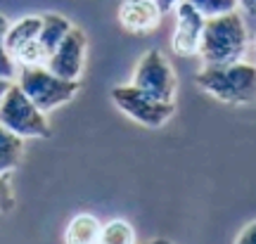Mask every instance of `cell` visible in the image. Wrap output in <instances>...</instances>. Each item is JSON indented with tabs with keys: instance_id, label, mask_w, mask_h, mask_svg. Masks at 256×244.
<instances>
[{
	"instance_id": "1",
	"label": "cell",
	"mask_w": 256,
	"mask_h": 244,
	"mask_svg": "<svg viewBox=\"0 0 256 244\" xmlns=\"http://www.w3.org/2000/svg\"><path fill=\"white\" fill-rule=\"evenodd\" d=\"M194 81L204 92L226 104L256 102V64L242 60L230 64H204Z\"/></svg>"
},
{
	"instance_id": "2",
	"label": "cell",
	"mask_w": 256,
	"mask_h": 244,
	"mask_svg": "<svg viewBox=\"0 0 256 244\" xmlns=\"http://www.w3.org/2000/svg\"><path fill=\"white\" fill-rule=\"evenodd\" d=\"M247 26L238 10L218 17H209L204 24L200 57L204 64H230L240 62L247 52Z\"/></svg>"
},
{
	"instance_id": "3",
	"label": "cell",
	"mask_w": 256,
	"mask_h": 244,
	"mask_svg": "<svg viewBox=\"0 0 256 244\" xmlns=\"http://www.w3.org/2000/svg\"><path fill=\"white\" fill-rule=\"evenodd\" d=\"M17 86L40 112H52L72 102L78 92V81L62 78L48 66H19Z\"/></svg>"
},
{
	"instance_id": "4",
	"label": "cell",
	"mask_w": 256,
	"mask_h": 244,
	"mask_svg": "<svg viewBox=\"0 0 256 244\" xmlns=\"http://www.w3.org/2000/svg\"><path fill=\"white\" fill-rule=\"evenodd\" d=\"M0 124L24 140L50 136V124L46 118V112H40L14 81L10 83L8 92L0 102Z\"/></svg>"
},
{
	"instance_id": "5",
	"label": "cell",
	"mask_w": 256,
	"mask_h": 244,
	"mask_svg": "<svg viewBox=\"0 0 256 244\" xmlns=\"http://www.w3.org/2000/svg\"><path fill=\"white\" fill-rule=\"evenodd\" d=\"M112 102L116 104L119 112H124L126 116H130L140 126H147V128L164 126L176 112L174 102H164V100L152 98L145 90L136 88L133 83L130 86H116L112 90Z\"/></svg>"
},
{
	"instance_id": "6",
	"label": "cell",
	"mask_w": 256,
	"mask_h": 244,
	"mask_svg": "<svg viewBox=\"0 0 256 244\" xmlns=\"http://www.w3.org/2000/svg\"><path fill=\"white\" fill-rule=\"evenodd\" d=\"M133 86L145 90L156 100L174 102L176 98V74L171 62L166 60L162 50H147L136 64L133 72Z\"/></svg>"
},
{
	"instance_id": "7",
	"label": "cell",
	"mask_w": 256,
	"mask_h": 244,
	"mask_svg": "<svg viewBox=\"0 0 256 244\" xmlns=\"http://www.w3.org/2000/svg\"><path fill=\"white\" fill-rule=\"evenodd\" d=\"M204 24H206V17L200 14L188 0L178 2V8H176V26H174V36H171V50L178 57L200 54Z\"/></svg>"
},
{
	"instance_id": "8",
	"label": "cell",
	"mask_w": 256,
	"mask_h": 244,
	"mask_svg": "<svg viewBox=\"0 0 256 244\" xmlns=\"http://www.w3.org/2000/svg\"><path fill=\"white\" fill-rule=\"evenodd\" d=\"M86 50H88V38L78 26H72L69 34L64 36V40L55 48V52L48 60V69L62 78H72L78 81V76L83 72L86 64Z\"/></svg>"
},
{
	"instance_id": "9",
	"label": "cell",
	"mask_w": 256,
	"mask_h": 244,
	"mask_svg": "<svg viewBox=\"0 0 256 244\" xmlns=\"http://www.w3.org/2000/svg\"><path fill=\"white\" fill-rule=\"evenodd\" d=\"M164 12L156 5V0H124L119 5V24L128 34L145 36L156 31L162 24Z\"/></svg>"
},
{
	"instance_id": "10",
	"label": "cell",
	"mask_w": 256,
	"mask_h": 244,
	"mask_svg": "<svg viewBox=\"0 0 256 244\" xmlns=\"http://www.w3.org/2000/svg\"><path fill=\"white\" fill-rule=\"evenodd\" d=\"M102 223L92 214H78L64 228V244H100Z\"/></svg>"
},
{
	"instance_id": "11",
	"label": "cell",
	"mask_w": 256,
	"mask_h": 244,
	"mask_svg": "<svg viewBox=\"0 0 256 244\" xmlns=\"http://www.w3.org/2000/svg\"><path fill=\"white\" fill-rule=\"evenodd\" d=\"M38 34H40V14H28V17H22L14 24H10L8 34H5V46H8L12 60L24 46L36 40Z\"/></svg>"
},
{
	"instance_id": "12",
	"label": "cell",
	"mask_w": 256,
	"mask_h": 244,
	"mask_svg": "<svg viewBox=\"0 0 256 244\" xmlns=\"http://www.w3.org/2000/svg\"><path fill=\"white\" fill-rule=\"evenodd\" d=\"M72 26H74L72 22L66 17H62V14H57V12L40 14V34H38V40H40L43 50L48 52V60H50V54L55 52V48L64 40V36L69 34Z\"/></svg>"
},
{
	"instance_id": "13",
	"label": "cell",
	"mask_w": 256,
	"mask_h": 244,
	"mask_svg": "<svg viewBox=\"0 0 256 244\" xmlns=\"http://www.w3.org/2000/svg\"><path fill=\"white\" fill-rule=\"evenodd\" d=\"M24 154V138L14 136L12 130L0 124V176L14 171Z\"/></svg>"
},
{
	"instance_id": "14",
	"label": "cell",
	"mask_w": 256,
	"mask_h": 244,
	"mask_svg": "<svg viewBox=\"0 0 256 244\" xmlns=\"http://www.w3.org/2000/svg\"><path fill=\"white\" fill-rule=\"evenodd\" d=\"M100 244H138L136 228L124 218H114L110 223H102Z\"/></svg>"
},
{
	"instance_id": "15",
	"label": "cell",
	"mask_w": 256,
	"mask_h": 244,
	"mask_svg": "<svg viewBox=\"0 0 256 244\" xmlns=\"http://www.w3.org/2000/svg\"><path fill=\"white\" fill-rule=\"evenodd\" d=\"M188 2L206 19L218 17V14H228V12H235L240 8L238 0H188Z\"/></svg>"
},
{
	"instance_id": "16",
	"label": "cell",
	"mask_w": 256,
	"mask_h": 244,
	"mask_svg": "<svg viewBox=\"0 0 256 244\" xmlns=\"http://www.w3.org/2000/svg\"><path fill=\"white\" fill-rule=\"evenodd\" d=\"M10 22L5 14H0V78H8L12 81L14 78V72H17V62L12 60L8 46H5V34H8Z\"/></svg>"
},
{
	"instance_id": "17",
	"label": "cell",
	"mask_w": 256,
	"mask_h": 244,
	"mask_svg": "<svg viewBox=\"0 0 256 244\" xmlns=\"http://www.w3.org/2000/svg\"><path fill=\"white\" fill-rule=\"evenodd\" d=\"M14 206V194L8 176H0V214H8Z\"/></svg>"
},
{
	"instance_id": "18",
	"label": "cell",
	"mask_w": 256,
	"mask_h": 244,
	"mask_svg": "<svg viewBox=\"0 0 256 244\" xmlns=\"http://www.w3.org/2000/svg\"><path fill=\"white\" fill-rule=\"evenodd\" d=\"M235 244H256V218L249 223V226L242 228V232L238 235Z\"/></svg>"
},
{
	"instance_id": "19",
	"label": "cell",
	"mask_w": 256,
	"mask_h": 244,
	"mask_svg": "<svg viewBox=\"0 0 256 244\" xmlns=\"http://www.w3.org/2000/svg\"><path fill=\"white\" fill-rule=\"evenodd\" d=\"M178 2H183V0H156V5L162 8V12H164V14L178 8Z\"/></svg>"
},
{
	"instance_id": "20",
	"label": "cell",
	"mask_w": 256,
	"mask_h": 244,
	"mask_svg": "<svg viewBox=\"0 0 256 244\" xmlns=\"http://www.w3.org/2000/svg\"><path fill=\"white\" fill-rule=\"evenodd\" d=\"M238 5L244 10L247 14H256V0H238Z\"/></svg>"
},
{
	"instance_id": "21",
	"label": "cell",
	"mask_w": 256,
	"mask_h": 244,
	"mask_svg": "<svg viewBox=\"0 0 256 244\" xmlns=\"http://www.w3.org/2000/svg\"><path fill=\"white\" fill-rule=\"evenodd\" d=\"M10 83H12V81H8V78H0V102H2V98H5V92H8Z\"/></svg>"
},
{
	"instance_id": "22",
	"label": "cell",
	"mask_w": 256,
	"mask_h": 244,
	"mask_svg": "<svg viewBox=\"0 0 256 244\" xmlns=\"http://www.w3.org/2000/svg\"><path fill=\"white\" fill-rule=\"evenodd\" d=\"M147 244H171V242L164 240V237H156V240H152V242H147Z\"/></svg>"
},
{
	"instance_id": "23",
	"label": "cell",
	"mask_w": 256,
	"mask_h": 244,
	"mask_svg": "<svg viewBox=\"0 0 256 244\" xmlns=\"http://www.w3.org/2000/svg\"><path fill=\"white\" fill-rule=\"evenodd\" d=\"M254 48H256V40H254Z\"/></svg>"
}]
</instances>
